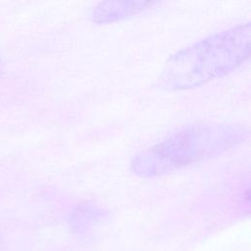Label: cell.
Instances as JSON below:
<instances>
[{"label": "cell", "mask_w": 251, "mask_h": 251, "mask_svg": "<svg viewBox=\"0 0 251 251\" xmlns=\"http://www.w3.org/2000/svg\"><path fill=\"white\" fill-rule=\"evenodd\" d=\"M1 70H2V61H1V58H0V73H1Z\"/></svg>", "instance_id": "obj_5"}, {"label": "cell", "mask_w": 251, "mask_h": 251, "mask_svg": "<svg viewBox=\"0 0 251 251\" xmlns=\"http://www.w3.org/2000/svg\"><path fill=\"white\" fill-rule=\"evenodd\" d=\"M250 54L251 24L240 23L172 54L161 70L157 85L166 91L201 86L236 70Z\"/></svg>", "instance_id": "obj_2"}, {"label": "cell", "mask_w": 251, "mask_h": 251, "mask_svg": "<svg viewBox=\"0 0 251 251\" xmlns=\"http://www.w3.org/2000/svg\"><path fill=\"white\" fill-rule=\"evenodd\" d=\"M107 216V212L100 206L84 202L71 212L69 216V226L75 232H83L101 222Z\"/></svg>", "instance_id": "obj_4"}, {"label": "cell", "mask_w": 251, "mask_h": 251, "mask_svg": "<svg viewBox=\"0 0 251 251\" xmlns=\"http://www.w3.org/2000/svg\"><path fill=\"white\" fill-rule=\"evenodd\" d=\"M248 137L249 128L239 124H188L136 154L130 161V171L141 178L162 176L220 156Z\"/></svg>", "instance_id": "obj_1"}, {"label": "cell", "mask_w": 251, "mask_h": 251, "mask_svg": "<svg viewBox=\"0 0 251 251\" xmlns=\"http://www.w3.org/2000/svg\"><path fill=\"white\" fill-rule=\"evenodd\" d=\"M157 4L148 0H107L94 5L89 12V19L96 25L120 22L141 14Z\"/></svg>", "instance_id": "obj_3"}]
</instances>
